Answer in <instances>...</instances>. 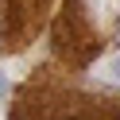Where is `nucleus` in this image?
<instances>
[{
    "mask_svg": "<svg viewBox=\"0 0 120 120\" xmlns=\"http://www.w3.org/2000/svg\"><path fill=\"white\" fill-rule=\"evenodd\" d=\"M112 74H116V78H120V58H116V62H112Z\"/></svg>",
    "mask_w": 120,
    "mask_h": 120,
    "instance_id": "nucleus-3",
    "label": "nucleus"
},
{
    "mask_svg": "<svg viewBox=\"0 0 120 120\" xmlns=\"http://www.w3.org/2000/svg\"><path fill=\"white\" fill-rule=\"evenodd\" d=\"M54 50L66 54L70 62H89V58L101 50V39L93 31V19H89L85 4L81 0H66L62 4V16L54 23Z\"/></svg>",
    "mask_w": 120,
    "mask_h": 120,
    "instance_id": "nucleus-2",
    "label": "nucleus"
},
{
    "mask_svg": "<svg viewBox=\"0 0 120 120\" xmlns=\"http://www.w3.org/2000/svg\"><path fill=\"white\" fill-rule=\"evenodd\" d=\"M54 112H70V120H120V97L81 93L74 81H50L47 70H35L16 97V120H54Z\"/></svg>",
    "mask_w": 120,
    "mask_h": 120,
    "instance_id": "nucleus-1",
    "label": "nucleus"
}]
</instances>
